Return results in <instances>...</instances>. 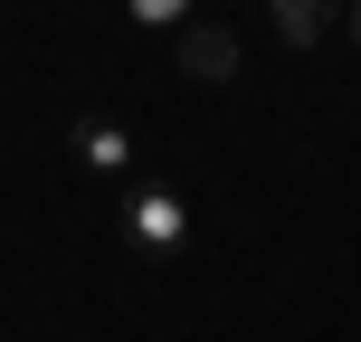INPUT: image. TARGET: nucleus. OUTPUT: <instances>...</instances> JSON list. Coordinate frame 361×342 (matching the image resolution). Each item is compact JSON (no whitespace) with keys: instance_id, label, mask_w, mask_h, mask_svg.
<instances>
[{"instance_id":"f257e3e1","label":"nucleus","mask_w":361,"mask_h":342,"mask_svg":"<svg viewBox=\"0 0 361 342\" xmlns=\"http://www.w3.org/2000/svg\"><path fill=\"white\" fill-rule=\"evenodd\" d=\"M180 238H190V209H180V190H171V181H124V248L171 257Z\"/></svg>"},{"instance_id":"f03ea898","label":"nucleus","mask_w":361,"mask_h":342,"mask_svg":"<svg viewBox=\"0 0 361 342\" xmlns=\"http://www.w3.org/2000/svg\"><path fill=\"white\" fill-rule=\"evenodd\" d=\"M171 67L190 76V86H228V76L247 67V48H238L228 19H190V29H180V48H171Z\"/></svg>"},{"instance_id":"7ed1b4c3","label":"nucleus","mask_w":361,"mask_h":342,"mask_svg":"<svg viewBox=\"0 0 361 342\" xmlns=\"http://www.w3.org/2000/svg\"><path fill=\"white\" fill-rule=\"evenodd\" d=\"M76 152H86L95 171H114V181H133V133L114 124V114H86V124H76Z\"/></svg>"},{"instance_id":"20e7f679","label":"nucleus","mask_w":361,"mask_h":342,"mask_svg":"<svg viewBox=\"0 0 361 342\" xmlns=\"http://www.w3.org/2000/svg\"><path fill=\"white\" fill-rule=\"evenodd\" d=\"M333 29H343V10H324V0H276V38L286 48H324Z\"/></svg>"},{"instance_id":"39448f33","label":"nucleus","mask_w":361,"mask_h":342,"mask_svg":"<svg viewBox=\"0 0 361 342\" xmlns=\"http://www.w3.org/2000/svg\"><path fill=\"white\" fill-rule=\"evenodd\" d=\"M200 10H180V0H133V29H152V38H180Z\"/></svg>"},{"instance_id":"423d86ee","label":"nucleus","mask_w":361,"mask_h":342,"mask_svg":"<svg viewBox=\"0 0 361 342\" xmlns=\"http://www.w3.org/2000/svg\"><path fill=\"white\" fill-rule=\"evenodd\" d=\"M343 29H352V48H361V0H352V10H343Z\"/></svg>"}]
</instances>
